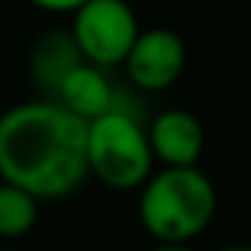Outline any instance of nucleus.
Wrapping results in <instances>:
<instances>
[{"label":"nucleus","mask_w":251,"mask_h":251,"mask_svg":"<svg viewBox=\"0 0 251 251\" xmlns=\"http://www.w3.org/2000/svg\"><path fill=\"white\" fill-rule=\"evenodd\" d=\"M89 121L59 100L36 98L0 115V180L27 189L39 201L77 192L89 177Z\"/></svg>","instance_id":"nucleus-1"},{"label":"nucleus","mask_w":251,"mask_h":251,"mask_svg":"<svg viewBox=\"0 0 251 251\" xmlns=\"http://www.w3.org/2000/svg\"><path fill=\"white\" fill-rule=\"evenodd\" d=\"M219 195L198 169H160L139 192V222L157 242H192L216 219Z\"/></svg>","instance_id":"nucleus-2"},{"label":"nucleus","mask_w":251,"mask_h":251,"mask_svg":"<svg viewBox=\"0 0 251 251\" xmlns=\"http://www.w3.org/2000/svg\"><path fill=\"white\" fill-rule=\"evenodd\" d=\"M86 157H89V175L115 192L142 189L145 180L154 175L151 172L154 151L148 142V127L142 124L139 112L121 98L109 112L89 121Z\"/></svg>","instance_id":"nucleus-3"},{"label":"nucleus","mask_w":251,"mask_h":251,"mask_svg":"<svg viewBox=\"0 0 251 251\" xmlns=\"http://www.w3.org/2000/svg\"><path fill=\"white\" fill-rule=\"evenodd\" d=\"M139 33L142 30L130 3L121 0H86L71 12V36L86 62L98 68L121 65Z\"/></svg>","instance_id":"nucleus-4"},{"label":"nucleus","mask_w":251,"mask_h":251,"mask_svg":"<svg viewBox=\"0 0 251 251\" xmlns=\"http://www.w3.org/2000/svg\"><path fill=\"white\" fill-rule=\"evenodd\" d=\"M121 65L130 86H136L139 92H166L180 80L186 68V45L175 30L151 27L136 36Z\"/></svg>","instance_id":"nucleus-5"},{"label":"nucleus","mask_w":251,"mask_h":251,"mask_svg":"<svg viewBox=\"0 0 251 251\" xmlns=\"http://www.w3.org/2000/svg\"><path fill=\"white\" fill-rule=\"evenodd\" d=\"M148 142L166 169H189L204 154V127L186 109H166L148 124Z\"/></svg>","instance_id":"nucleus-6"},{"label":"nucleus","mask_w":251,"mask_h":251,"mask_svg":"<svg viewBox=\"0 0 251 251\" xmlns=\"http://www.w3.org/2000/svg\"><path fill=\"white\" fill-rule=\"evenodd\" d=\"M80 62H86V56L80 53L71 30H59V27L45 30L30 48V80L42 98L53 100L62 80Z\"/></svg>","instance_id":"nucleus-7"},{"label":"nucleus","mask_w":251,"mask_h":251,"mask_svg":"<svg viewBox=\"0 0 251 251\" xmlns=\"http://www.w3.org/2000/svg\"><path fill=\"white\" fill-rule=\"evenodd\" d=\"M118 89L106 77V68H98L92 62H80L59 86L56 98L65 109L80 115L83 121H95L98 115L109 112L118 103Z\"/></svg>","instance_id":"nucleus-8"},{"label":"nucleus","mask_w":251,"mask_h":251,"mask_svg":"<svg viewBox=\"0 0 251 251\" xmlns=\"http://www.w3.org/2000/svg\"><path fill=\"white\" fill-rule=\"evenodd\" d=\"M39 222V198L0 180V239H21Z\"/></svg>","instance_id":"nucleus-9"},{"label":"nucleus","mask_w":251,"mask_h":251,"mask_svg":"<svg viewBox=\"0 0 251 251\" xmlns=\"http://www.w3.org/2000/svg\"><path fill=\"white\" fill-rule=\"evenodd\" d=\"M30 3L45 9V12H74V9H80L86 3V0H30Z\"/></svg>","instance_id":"nucleus-10"},{"label":"nucleus","mask_w":251,"mask_h":251,"mask_svg":"<svg viewBox=\"0 0 251 251\" xmlns=\"http://www.w3.org/2000/svg\"><path fill=\"white\" fill-rule=\"evenodd\" d=\"M148 251H195V248H192V242H157Z\"/></svg>","instance_id":"nucleus-11"},{"label":"nucleus","mask_w":251,"mask_h":251,"mask_svg":"<svg viewBox=\"0 0 251 251\" xmlns=\"http://www.w3.org/2000/svg\"><path fill=\"white\" fill-rule=\"evenodd\" d=\"M219 251H251V242L248 239H236V242H225Z\"/></svg>","instance_id":"nucleus-12"},{"label":"nucleus","mask_w":251,"mask_h":251,"mask_svg":"<svg viewBox=\"0 0 251 251\" xmlns=\"http://www.w3.org/2000/svg\"><path fill=\"white\" fill-rule=\"evenodd\" d=\"M0 251H15V248H0Z\"/></svg>","instance_id":"nucleus-13"},{"label":"nucleus","mask_w":251,"mask_h":251,"mask_svg":"<svg viewBox=\"0 0 251 251\" xmlns=\"http://www.w3.org/2000/svg\"><path fill=\"white\" fill-rule=\"evenodd\" d=\"M121 3H130V0H121Z\"/></svg>","instance_id":"nucleus-14"}]
</instances>
